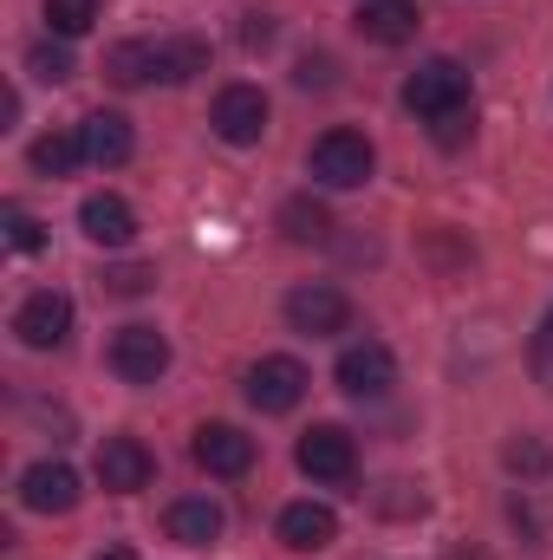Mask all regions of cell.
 <instances>
[{"mask_svg":"<svg viewBox=\"0 0 553 560\" xmlns=\"http://www.w3.org/2000/svg\"><path fill=\"white\" fill-rule=\"evenodd\" d=\"M404 105H411L416 118H449V112H469V72L456 66V59H430V66H416L411 79H404Z\"/></svg>","mask_w":553,"mask_h":560,"instance_id":"obj_1","label":"cell"},{"mask_svg":"<svg viewBox=\"0 0 553 560\" xmlns=\"http://www.w3.org/2000/svg\"><path fill=\"white\" fill-rule=\"evenodd\" d=\"M372 163H378V150H372V138H358V131H326V138L313 143V176L326 189L372 183Z\"/></svg>","mask_w":553,"mask_h":560,"instance_id":"obj_2","label":"cell"},{"mask_svg":"<svg viewBox=\"0 0 553 560\" xmlns=\"http://www.w3.org/2000/svg\"><path fill=\"white\" fill-rule=\"evenodd\" d=\"M111 372H118L125 385H156V378L169 372V339H163L156 326H118V339H111Z\"/></svg>","mask_w":553,"mask_h":560,"instance_id":"obj_3","label":"cell"},{"mask_svg":"<svg viewBox=\"0 0 553 560\" xmlns=\"http://www.w3.org/2000/svg\"><path fill=\"white\" fill-rule=\"evenodd\" d=\"M286 326H293V332H313V339L345 332V326H352V300H345L339 287H326V280L293 287V293H286Z\"/></svg>","mask_w":553,"mask_h":560,"instance_id":"obj_4","label":"cell"},{"mask_svg":"<svg viewBox=\"0 0 553 560\" xmlns=\"http://www.w3.org/2000/svg\"><path fill=\"white\" fill-rule=\"evenodd\" d=\"M339 392L345 398H385L391 385H398V359H391V346H378V339H365V346H345L339 352Z\"/></svg>","mask_w":553,"mask_h":560,"instance_id":"obj_5","label":"cell"},{"mask_svg":"<svg viewBox=\"0 0 553 560\" xmlns=\"http://www.w3.org/2000/svg\"><path fill=\"white\" fill-rule=\"evenodd\" d=\"M293 456H299V469H306L313 482H352V469H358V443H352L339 423H313Z\"/></svg>","mask_w":553,"mask_h":560,"instance_id":"obj_6","label":"cell"},{"mask_svg":"<svg viewBox=\"0 0 553 560\" xmlns=\"http://www.w3.org/2000/svg\"><path fill=\"white\" fill-rule=\"evenodd\" d=\"M299 398H306V365H299V359L274 352V359H261V365L248 372V405H255V411L280 418V411H293Z\"/></svg>","mask_w":553,"mask_h":560,"instance_id":"obj_7","label":"cell"},{"mask_svg":"<svg viewBox=\"0 0 553 560\" xmlns=\"http://www.w3.org/2000/svg\"><path fill=\"white\" fill-rule=\"evenodd\" d=\"M209 125H215V138H222V143L248 150V143H261V131H268V98H261L255 85H228V92L215 98Z\"/></svg>","mask_w":553,"mask_h":560,"instance_id":"obj_8","label":"cell"},{"mask_svg":"<svg viewBox=\"0 0 553 560\" xmlns=\"http://www.w3.org/2000/svg\"><path fill=\"white\" fill-rule=\"evenodd\" d=\"M13 332H20V346H33V352H52V346H66V332H72V300L66 293H33L20 313H13Z\"/></svg>","mask_w":553,"mask_h":560,"instance_id":"obj_9","label":"cell"},{"mask_svg":"<svg viewBox=\"0 0 553 560\" xmlns=\"http://www.w3.org/2000/svg\"><path fill=\"white\" fill-rule=\"evenodd\" d=\"M20 502L33 515H72L79 509V469L72 463H33L20 476Z\"/></svg>","mask_w":553,"mask_h":560,"instance_id":"obj_10","label":"cell"},{"mask_svg":"<svg viewBox=\"0 0 553 560\" xmlns=\"http://www.w3.org/2000/svg\"><path fill=\"white\" fill-rule=\"evenodd\" d=\"M274 535H280V548H293V555H319V548L339 541V515L326 502H286Z\"/></svg>","mask_w":553,"mask_h":560,"instance_id":"obj_11","label":"cell"},{"mask_svg":"<svg viewBox=\"0 0 553 560\" xmlns=\"http://www.w3.org/2000/svg\"><path fill=\"white\" fill-rule=\"evenodd\" d=\"M196 463L209 476H248L255 469V436H242L235 423H202L196 430Z\"/></svg>","mask_w":553,"mask_h":560,"instance_id":"obj_12","label":"cell"},{"mask_svg":"<svg viewBox=\"0 0 553 560\" xmlns=\"http://www.w3.org/2000/svg\"><path fill=\"white\" fill-rule=\"evenodd\" d=\"M79 229H85V242H98V248H131L138 209H131L125 196H85V202H79Z\"/></svg>","mask_w":553,"mask_h":560,"instance_id":"obj_13","label":"cell"},{"mask_svg":"<svg viewBox=\"0 0 553 560\" xmlns=\"http://www.w3.org/2000/svg\"><path fill=\"white\" fill-rule=\"evenodd\" d=\"M150 450H143L138 436H105V450H98V482L111 489V495H138L143 482H150Z\"/></svg>","mask_w":553,"mask_h":560,"instance_id":"obj_14","label":"cell"},{"mask_svg":"<svg viewBox=\"0 0 553 560\" xmlns=\"http://www.w3.org/2000/svg\"><path fill=\"white\" fill-rule=\"evenodd\" d=\"M163 528H169V541H183V548H215V541H222V509H215L209 495H183V502H169Z\"/></svg>","mask_w":553,"mask_h":560,"instance_id":"obj_15","label":"cell"},{"mask_svg":"<svg viewBox=\"0 0 553 560\" xmlns=\"http://www.w3.org/2000/svg\"><path fill=\"white\" fill-rule=\"evenodd\" d=\"M79 138H85V163H105V170H118V163H131V118H118V112H92L85 125H79Z\"/></svg>","mask_w":553,"mask_h":560,"instance_id":"obj_16","label":"cell"},{"mask_svg":"<svg viewBox=\"0 0 553 560\" xmlns=\"http://www.w3.org/2000/svg\"><path fill=\"white\" fill-rule=\"evenodd\" d=\"M352 26H358L372 46H404V39H416V7L411 0H365V7L352 13Z\"/></svg>","mask_w":553,"mask_h":560,"instance_id":"obj_17","label":"cell"},{"mask_svg":"<svg viewBox=\"0 0 553 560\" xmlns=\"http://www.w3.org/2000/svg\"><path fill=\"white\" fill-rule=\"evenodd\" d=\"M196 72H209V39H196V33L156 39V79H163V85H183V79H196Z\"/></svg>","mask_w":553,"mask_h":560,"instance_id":"obj_18","label":"cell"},{"mask_svg":"<svg viewBox=\"0 0 553 560\" xmlns=\"http://www.w3.org/2000/svg\"><path fill=\"white\" fill-rule=\"evenodd\" d=\"M105 72H111L118 85H150V79H156V39H118V46L105 52Z\"/></svg>","mask_w":553,"mask_h":560,"instance_id":"obj_19","label":"cell"},{"mask_svg":"<svg viewBox=\"0 0 553 560\" xmlns=\"http://www.w3.org/2000/svg\"><path fill=\"white\" fill-rule=\"evenodd\" d=\"M85 163V138L79 131H46V138L33 143V170L39 176H72Z\"/></svg>","mask_w":553,"mask_h":560,"instance_id":"obj_20","label":"cell"},{"mask_svg":"<svg viewBox=\"0 0 553 560\" xmlns=\"http://www.w3.org/2000/svg\"><path fill=\"white\" fill-rule=\"evenodd\" d=\"M280 229H286V242H326L332 235V215H326V202L293 196V202H280Z\"/></svg>","mask_w":553,"mask_h":560,"instance_id":"obj_21","label":"cell"},{"mask_svg":"<svg viewBox=\"0 0 553 560\" xmlns=\"http://www.w3.org/2000/svg\"><path fill=\"white\" fill-rule=\"evenodd\" d=\"M46 26L59 39H79V33L98 26V0H46Z\"/></svg>","mask_w":553,"mask_h":560,"instance_id":"obj_22","label":"cell"},{"mask_svg":"<svg viewBox=\"0 0 553 560\" xmlns=\"http://www.w3.org/2000/svg\"><path fill=\"white\" fill-rule=\"evenodd\" d=\"M26 66H33V79H46V85L72 79V52H66V46H33V52H26Z\"/></svg>","mask_w":553,"mask_h":560,"instance_id":"obj_23","label":"cell"},{"mask_svg":"<svg viewBox=\"0 0 553 560\" xmlns=\"http://www.w3.org/2000/svg\"><path fill=\"white\" fill-rule=\"evenodd\" d=\"M39 242H46L39 222H33L26 209H7V248H13V255H39Z\"/></svg>","mask_w":553,"mask_h":560,"instance_id":"obj_24","label":"cell"},{"mask_svg":"<svg viewBox=\"0 0 553 560\" xmlns=\"http://www.w3.org/2000/svg\"><path fill=\"white\" fill-rule=\"evenodd\" d=\"M242 46H248V52H261V46H274V20H268L261 7H248V13H242Z\"/></svg>","mask_w":553,"mask_h":560,"instance_id":"obj_25","label":"cell"},{"mask_svg":"<svg viewBox=\"0 0 553 560\" xmlns=\"http://www.w3.org/2000/svg\"><path fill=\"white\" fill-rule=\"evenodd\" d=\"M150 280H156V268H118V275H105V287L131 300V293H150Z\"/></svg>","mask_w":553,"mask_h":560,"instance_id":"obj_26","label":"cell"},{"mask_svg":"<svg viewBox=\"0 0 553 560\" xmlns=\"http://www.w3.org/2000/svg\"><path fill=\"white\" fill-rule=\"evenodd\" d=\"M462 138H469V112H449V118H436V143H443V150H456Z\"/></svg>","mask_w":553,"mask_h":560,"instance_id":"obj_27","label":"cell"},{"mask_svg":"<svg viewBox=\"0 0 553 560\" xmlns=\"http://www.w3.org/2000/svg\"><path fill=\"white\" fill-rule=\"evenodd\" d=\"M293 79H299L306 92H313V85L326 92V85H332V59H299V72H293Z\"/></svg>","mask_w":553,"mask_h":560,"instance_id":"obj_28","label":"cell"},{"mask_svg":"<svg viewBox=\"0 0 553 560\" xmlns=\"http://www.w3.org/2000/svg\"><path fill=\"white\" fill-rule=\"evenodd\" d=\"M541 463H548L541 443H508V469H541Z\"/></svg>","mask_w":553,"mask_h":560,"instance_id":"obj_29","label":"cell"},{"mask_svg":"<svg viewBox=\"0 0 553 560\" xmlns=\"http://www.w3.org/2000/svg\"><path fill=\"white\" fill-rule=\"evenodd\" d=\"M534 359H541V365L553 359V313H548V332H541V346H534Z\"/></svg>","mask_w":553,"mask_h":560,"instance_id":"obj_30","label":"cell"},{"mask_svg":"<svg viewBox=\"0 0 553 560\" xmlns=\"http://www.w3.org/2000/svg\"><path fill=\"white\" fill-rule=\"evenodd\" d=\"M443 560H489V555H482V548H449Z\"/></svg>","mask_w":553,"mask_h":560,"instance_id":"obj_31","label":"cell"},{"mask_svg":"<svg viewBox=\"0 0 553 560\" xmlns=\"http://www.w3.org/2000/svg\"><path fill=\"white\" fill-rule=\"evenodd\" d=\"M98 560H138V555H131V548H105Z\"/></svg>","mask_w":553,"mask_h":560,"instance_id":"obj_32","label":"cell"}]
</instances>
